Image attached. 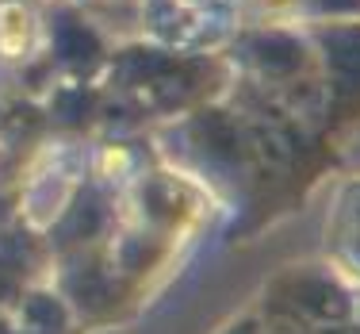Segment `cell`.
<instances>
[{"instance_id": "obj_1", "label": "cell", "mask_w": 360, "mask_h": 334, "mask_svg": "<svg viewBox=\"0 0 360 334\" xmlns=\"http://www.w3.org/2000/svg\"><path fill=\"white\" fill-rule=\"evenodd\" d=\"M35 39H39L35 8L23 4V0H4L0 4V54L20 62L35 50Z\"/></svg>"}]
</instances>
